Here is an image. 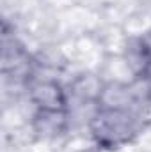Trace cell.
Segmentation results:
<instances>
[{"instance_id": "6da1fadb", "label": "cell", "mask_w": 151, "mask_h": 152, "mask_svg": "<svg viewBox=\"0 0 151 152\" xmlns=\"http://www.w3.org/2000/svg\"><path fill=\"white\" fill-rule=\"evenodd\" d=\"M144 129L132 110L96 108L87 120V131L98 151H119L132 143Z\"/></svg>"}, {"instance_id": "7a4b0ae2", "label": "cell", "mask_w": 151, "mask_h": 152, "mask_svg": "<svg viewBox=\"0 0 151 152\" xmlns=\"http://www.w3.org/2000/svg\"><path fill=\"white\" fill-rule=\"evenodd\" d=\"M29 99L36 110H70V97L66 87L55 78L34 76L27 85Z\"/></svg>"}, {"instance_id": "3957f363", "label": "cell", "mask_w": 151, "mask_h": 152, "mask_svg": "<svg viewBox=\"0 0 151 152\" xmlns=\"http://www.w3.org/2000/svg\"><path fill=\"white\" fill-rule=\"evenodd\" d=\"M105 81L94 73H82L66 87L70 97V108H91L98 106Z\"/></svg>"}, {"instance_id": "277c9868", "label": "cell", "mask_w": 151, "mask_h": 152, "mask_svg": "<svg viewBox=\"0 0 151 152\" xmlns=\"http://www.w3.org/2000/svg\"><path fill=\"white\" fill-rule=\"evenodd\" d=\"M71 124L70 112L59 110H34L30 127L39 140H57L68 133Z\"/></svg>"}, {"instance_id": "5b68a950", "label": "cell", "mask_w": 151, "mask_h": 152, "mask_svg": "<svg viewBox=\"0 0 151 152\" xmlns=\"http://www.w3.org/2000/svg\"><path fill=\"white\" fill-rule=\"evenodd\" d=\"M123 60L133 78H142L151 62V44L146 37H132L124 50Z\"/></svg>"}, {"instance_id": "8992f818", "label": "cell", "mask_w": 151, "mask_h": 152, "mask_svg": "<svg viewBox=\"0 0 151 152\" xmlns=\"http://www.w3.org/2000/svg\"><path fill=\"white\" fill-rule=\"evenodd\" d=\"M100 108H119V110H132L133 106V90L132 81L110 80L105 81L100 101Z\"/></svg>"}, {"instance_id": "52a82bcc", "label": "cell", "mask_w": 151, "mask_h": 152, "mask_svg": "<svg viewBox=\"0 0 151 152\" xmlns=\"http://www.w3.org/2000/svg\"><path fill=\"white\" fill-rule=\"evenodd\" d=\"M75 152H100L96 147H85V149H78V151H75Z\"/></svg>"}]
</instances>
